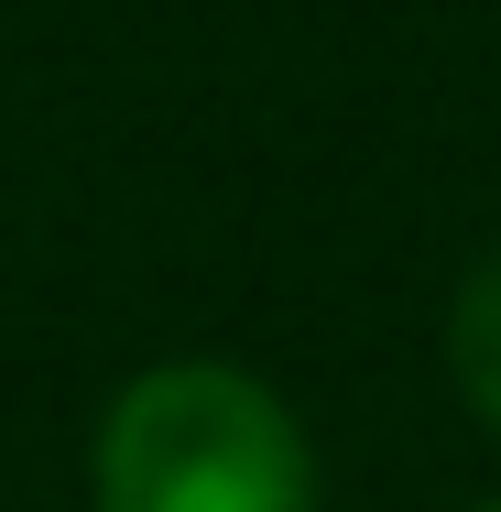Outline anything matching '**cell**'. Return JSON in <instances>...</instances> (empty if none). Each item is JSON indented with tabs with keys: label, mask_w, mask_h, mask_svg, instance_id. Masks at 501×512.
Returning a JSON list of instances; mask_svg holds the SVG:
<instances>
[{
	"label": "cell",
	"mask_w": 501,
	"mask_h": 512,
	"mask_svg": "<svg viewBox=\"0 0 501 512\" xmlns=\"http://www.w3.org/2000/svg\"><path fill=\"white\" fill-rule=\"evenodd\" d=\"M99 512H316L295 404L229 360H164L120 382L88 447Z\"/></svg>",
	"instance_id": "6da1fadb"
},
{
	"label": "cell",
	"mask_w": 501,
	"mask_h": 512,
	"mask_svg": "<svg viewBox=\"0 0 501 512\" xmlns=\"http://www.w3.org/2000/svg\"><path fill=\"white\" fill-rule=\"evenodd\" d=\"M447 371H458L469 414L501 425V240L469 262V284H458V306H447Z\"/></svg>",
	"instance_id": "7a4b0ae2"
},
{
	"label": "cell",
	"mask_w": 501,
	"mask_h": 512,
	"mask_svg": "<svg viewBox=\"0 0 501 512\" xmlns=\"http://www.w3.org/2000/svg\"><path fill=\"white\" fill-rule=\"evenodd\" d=\"M491 512H501V502H491Z\"/></svg>",
	"instance_id": "3957f363"
}]
</instances>
